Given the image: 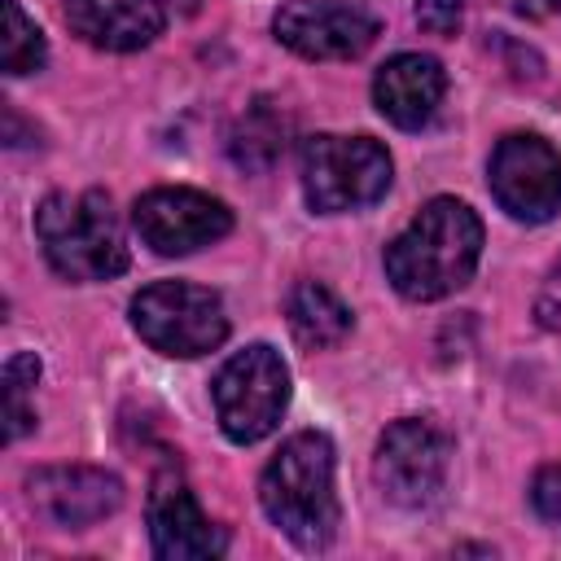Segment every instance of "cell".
<instances>
[{"mask_svg":"<svg viewBox=\"0 0 561 561\" xmlns=\"http://www.w3.org/2000/svg\"><path fill=\"white\" fill-rule=\"evenodd\" d=\"M285 320H289V333L298 346L307 351H329V346H342L355 316L351 307L320 280H298L285 298Z\"/></svg>","mask_w":561,"mask_h":561,"instance_id":"15","label":"cell"},{"mask_svg":"<svg viewBox=\"0 0 561 561\" xmlns=\"http://www.w3.org/2000/svg\"><path fill=\"white\" fill-rule=\"evenodd\" d=\"M447 92V75L430 53H394L373 79V105L403 131H421Z\"/></svg>","mask_w":561,"mask_h":561,"instance_id":"13","label":"cell"},{"mask_svg":"<svg viewBox=\"0 0 561 561\" xmlns=\"http://www.w3.org/2000/svg\"><path fill=\"white\" fill-rule=\"evenodd\" d=\"M145 522H149L153 552L162 561H202V557H219L228 548V535L219 526H210V517L193 500L188 482L171 465L158 469L149 482Z\"/></svg>","mask_w":561,"mask_h":561,"instance_id":"11","label":"cell"},{"mask_svg":"<svg viewBox=\"0 0 561 561\" xmlns=\"http://www.w3.org/2000/svg\"><path fill=\"white\" fill-rule=\"evenodd\" d=\"M486 184L513 219L548 224L561 210V153L535 131H513L495 145Z\"/></svg>","mask_w":561,"mask_h":561,"instance_id":"8","label":"cell"},{"mask_svg":"<svg viewBox=\"0 0 561 561\" xmlns=\"http://www.w3.org/2000/svg\"><path fill=\"white\" fill-rule=\"evenodd\" d=\"M184 4H188V9H193V4H197V0H184Z\"/></svg>","mask_w":561,"mask_h":561,"instance_id":"23","label":"cell"},{"mask_svg":"<svg viewBox=\"0 0 561 561\" xmlns=\"http://www.w3.org/2000/svg\"><path fill=\"white\" fill-rule=\"evenodd\" d=\"M381 22L359 0H289L272 18V35L307 61H346L377 39Z\"/></svg>","mask_w":561,"mask_h":561,"instance_id":"10","label":"cell"},{"mask_svg":"<svg viewBox=\"0 0 561 561\" xmlns=\"http://www.w3.org/2000/svg\"><path fill=\"white\" fill-rule=\"evenodd\" d=\"M131 228L153 254L180 259L228 237L232 210L202 188H149L131 206Z\"/></svg>","mask_w":561,"mask_h":561,"instance_id":"9","label":"cell"},{"mask_svg":"<svg viewBox=\"0 0 561 561\" xmlns=\"http://www.w3.org/2000/svg\"><path fill=\"white\" fill-rule=\"evenodd\" d=\"M35 381H39V359L31 351L9 355V364H4V412H9V434L4 438L9 443H18L26 430H35V408L26 403Z\"/></svg>","mask_w":561,"mask_h":561,"instance_id":"18","label":"cell"},{"mask_svg":"<svg viewBox=\"0 0 561 561\" xmlns=\"http://www.w3.org/2000/svg\"><path fill=\"white\" fill-rule=\"evenodd\" d=\"M35 237L44 245L48 267L75 285L123 276L131 263L118 215L101 188L44 197L35 210Z\"/></svg>","mask_w":561,"mask_h":561,"instance_id":"3","label":"cell"},{"mask_svg":"<svg viewBox=\"0 0 561 561\" xmlns=\"http://www.w3.org/2000/svg\"><path fill=\"white\" fill-rule=\"evenodd\" d=\"M447 465H451V443L438 425L430 421H394L386 425V434L377 438V456H373V478L381 486V495L399 508H430L443 495L447 482Z\"/></svg>","mask_w":561,"mask_h":561,"instance_id":"7","label":"cell"},{"mask_svg":"<svg viewBox=\"0 0 561 561\" xmlns=\"http://www.w3.org/2000/svg\"><path fill=\"white\" fill-rule=\"evenodd\" d=\"M390 188V153L373 136L320 131L302 140V193L320 215H346L381 202Z\"/></svg>","mask_w":561,"mask_h":561,"instance_id":"4","label":"cell"},{"mask_svg":"<svg viewBox=\"0 0 561 561\" xmlns=\"http://www.w3.org/2000/svg\"><path fill=\"white\" fill-rule=\"evenodd\" d=\"M535 320H539L543 329L561 333V259L548 267L543 285H539V294H535Z\"/></svg>","mask_w":561,"mask_h":561,"instance_id":"21","label":"cell"},{"mask_svg":"<svg viewBox=\"0 0 561 561\" xmlns=\"http://www.w3.org/2000/svg\"><path fill=\"white\" fill-rule=\"evenodd\" d=\"M210 399H215L219 430L232 443L267 438L289 408V368L280 351H272L267 342H254L232 359H224V368L210 381Z\"/></svg>","mask_w":561,"mask_h":561,"instance_id":"6","label":"cell"},{"mask_svg":"<svg viewBox=\"0 0 561 561\" xmlns=\"http://www.w3.org/2000/svg\"><path fill=\"white\" fill-rule=\"evenodd\" d=\"M517 9H522L526 18H548V13L561 9V0H517Z\"/></svg>","mask_w":561,"mask_h":561,"instance_id":"22","label":"cell"},{"mask_svg":"<svg viewBox=\"0 0 561 561\" xmlns=\"http://www.w3.org/2000/svg\"><path fill=\"white\" fill-rule=\"evenodd\" d=\"M44 57H48V48H44V35H39V26L22 13V4L18 0H4V39H0V66H4V75H31V70H39L44 66Z\"/></svg>","mask_w":561,"mask_h":561,"instance_id":"17","label":"cell"},{"mask_svg":"<svg viewBox=\"0 0 561 561\" xmlns=\"http://www.w3.org/2000/svg\"><path fill=\"white\" fill-rule=\"evenodd\" d=\"M285 136H289L285 114H276L272 101H254V105L237 118V127H232V136H228V153H232L237 167L267 171V167L285 153Z\"/></svg>","mask_w":561,"mask_h":561,"instance_id":"16","label":"cell"},{"mask_svg":"<svg viewBox=\"0 0 561 561\" xmlns=\"http://www.w3.org/2000/svg\"><path fill=\"white\" fill-rule=\"evenodd\" d=\"M66 22L101 53H136L162 35L167 9L162 0H66Z\"/></svg>","mask_w":561,"mask_h":561,"instance_id":"14","label":"cell"},{"mask_svg":"<svg viewBox=\"0 0 561 561\" xmlns=\"http://www.w3.org/2000/svg\"><path fill=\"white\" fill-rule=\"evenodd\" d=\"M465 22V0H416V26L425 35H456Z\"/></svg>","mask_w":561,"mask_h":561,"instance_id":"19","label":"cell"},{"mask_svg":"<svg viewBox=\"0 0 561 561\" xmlns=\"http://www.w3.org/2000/svg\"><path fill=\"white\" fill-rule=\"evenodd\" d=\"M478 259L482 219L456 197H430L386 245V280L412 302H434L469 285Z\"/></svg>","mask_w":561,"mask_h":561,"instance_id":"1","label":"cell"},{"mask_svg":"<svg viewBox=\"0 0 561 561\" xmlns=\"http://www.w3.org/2000/svg\"><path fill=\"white\" fill-rule=\"evenodd\" d=\"M530 504L543 522H561V465H543L530 482Z\"/></svg>","mask_w":561,"mask_h":561,"instance_id":"20","label":"cell"},{"mask_svg":"<svg viewBox=\"0 0 561 561\" xmlns=\"http://www.w3.org/2000/svg\"><path fill=\"white\" fill-rule=\"evenodd\" d=\"M259 504L298 548L320 552L337 535L333 491V443L320 430H302L280 443L259 478Z\"/></svg>","mask_w":561,"mask_h":561,"instance_id":"2","label":"cell"},{"mask_svg":"<svg viewBox=\"0 0 561 561\" xmlns=\"http://www.w3.org/2000/svg\"><path fill=\"white\" fill-rule=\"evenodd\" d=\"M26 500L48 526L83 530L105 522L123 504V482L92 465H48L26 478Z\"/></svg>","mask_w":561,"mask_h":561,"instance_id":"12","label":"cell"},{"mask_svg":"<svg viewBox=\"0 0 561 561\" xmlns=\"http://www.w3.org/2000/svg\"><path fill=\"white\" fill-rule=\"evenodd\" d=\"M131 329L145 346L171 359H197L228 337L224 298L188 280H153L131 298Z\"/></svg>","mask_w":561,"mask_h":561,"instance_id":"5","label":"cell"}]
</instances>
